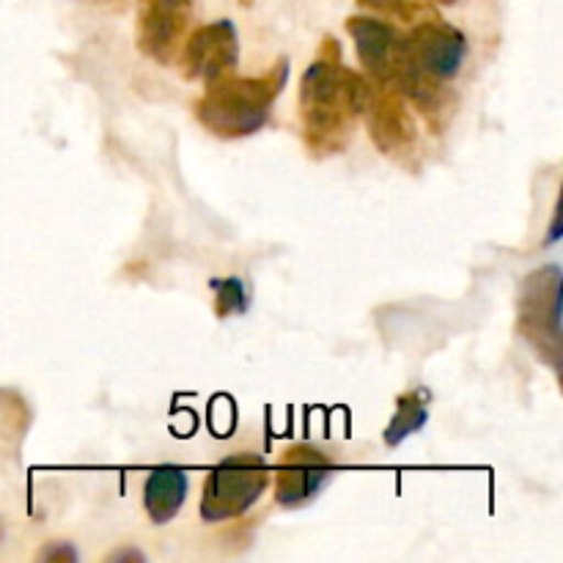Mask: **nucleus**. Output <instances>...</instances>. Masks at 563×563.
<instances>
[{
  "label": "nucleus",
  "mask_w": 563,
  "mask_h": 563,
  "mask_svg": "<svg viewBox=\"0 0 563 563\" xmlns=\"http://www.w3.org/2000/svg\"><path fill=\"white\" fill-rule=\"evenodd\" d=\"M341 55H319L300 80L302 141L313 157L346 148L357 115L374 93V82L341 66Z\"/></svg>",
  "instance_id": "1"
},
{
  "label": "nucleus",
  "mask_w": 563,
  "mask_h": 563,
  "mask_svg": "<svg viewBox=\"0 0 563 563\" xmlns=\"http://www.w3.org/2000/svg\"><path fill=\"white\" fill-rule=\"evenodd\" d=\"M286 80H289L286 58H278V64L269 66L267 75L262 77H240L234 71H225L207 82V91L201 99H196L192 113L201 121L203 130L223 141L256 135L269 121L275 99L284 93Z\"/></svg>",
  "instance_id": "2"
},
{
  "label": "nucleus",
  "mask_w": 563,
  "mask_h": 563,
  "mask_svg": "<svg viewBox=\"0 0 563 563\" xmlns=\"http://www.w3.org/2000/svg\"><path fill=\"white\" fill-rule=\"evenodd\" d=\"M269 484V465L262 454L225 456L209 471L201 495V520L225 522L245 515Z\"/></svg>",
  "instance_id": "3"
},
{
  "label": "nucleus",
  "mask_w": 563,
  "mask_h": 563,
  "mask_svg": "<svg viewBox=\"0 0 563 563\" xmlns=\"http://www.w3.org/2000/svg\"><path fill=\"white\" fill-rule=\"evenodd\" d=\"M517 330L544 363L561 372V267L548 264L526 278L520 289Z\"/></svg>",
  "instance_id": "4"
},
{
  "label": "nucleus",
  "mask_w": 563,
  "mask_h": 563,
  "mask_svg": "<svg viewBox=\"0 0 563 563\" xmlns=\"http://www.w3.org/2000/svg\"><path fill=\"white\" fill-rule=\"evenodd\" d=\"M192 22V0H137L135 44L143 58L168 66L179 58Z\"/></svg>",
  "instance_id": "5"
},
{
  "label": "nucleus",
  "mask_w": 563,
  "mask_h": 563,
  "mask_svg": "<svg viewBox=\"0 0 563 563\" xmlns=\"http://www.w3.org/2000/svg\"><path fill=\"white\" fill-rule=\"evenodd\" d=\"M467 38L460 27L443 20H427L405 36V55L410 69L434 82L454 80L467 58Z\"/></svg>",
  "instance_id": "6"
},
{
  "label": "nucleus",
  "mask_w": 563,
  "mask_h": 563,
  "mask_svg": "<svg viewBox=\"0 0 563 563\" xmlns=\"http://www.w3.org/2000/svg\"><path fill=\"white\" fill-rule=\"evenodd\" d=\"M346 33L355 42L357 58H361L368 80H374V86L394 88L396 91V86H399L407 71L405 36L394 25L368 14L350 16Z\"/></svg>",
  "instance_id": "7"
},
{
  "label": "nucleus",
  "mask_w": 563,
  "mask_h": 563,
  "mask_svg": "<svg viewBox=\"0 0 563 563\" xmlns=\"http://www.w3.org/2000/svg\"><path fill=\"white\" fill-rule=\"evenodd\" d=\"M335 476V465L328 454L306 443L284 451L275 471V504L284 509H302L311 504Z\"/></svg>",
  "instance_id": "8"
},
{
  "label": "nucleus",
  "mask_w": 563,
  "mask_h": 563,
  "mask_svg": "<svg viewBox=\"0 0 563 563\" xmlns=\"http://www.w3.org/2000/svg\"><path fill=\"white\" fill-rule=\"evenodd\" d=\"M181 75L185 80H203L212 82L214 77L236 69L240 58V36L236 25L231 20H218L201 25L187 36L181 44Z\"/></svg>",
  "instance_id": "9"
},
{
  "label": "nucleus",
  "mask_w": 563,
  "mask_h": 563,
  "mask_svg": "<svg viewBox=\"0 0 563 563\" xmlns=\"http://www.w3.org/2000/svg\"><path fill=\"white\" fill-rule=\"evenodd\" d=\"M363 115H368V132H372V141L377 143L383 154L399 157V154L410 152L416 146V121H412L405 97L394 88H374Z\"/></svg>",
  "instance_id": "10"
},
{
  "label": "nucleus",
  "mask_w": 563,
  "mask_h": 563,
  "mask_svg": "<svg viewBox=\"0 0 563 563\" xmlns=\"http://www.w3.org/2000/svg\"><path fill=\"white\" fill-rule=\"evenodd\" d=\"M187 489H190V476L179 465H159L154 467L143 484V509L154 526H165L179 515L185 506Z\"/></svg>",
  "instance_id": "11"
},
{
  "label": "nucleus",
  "mask_w": 563,
  "mask_h": 563,
  "mask_svg": "<svg viewBox=\"0 0 563 563\" xmlns=\"http://www.w3.org/2000/svg\"><path fill=\"white\" fill-rule=\"evenodd\" d=\"M429 421V390L416 388L407 390L396 399V412L390 418V423L385 427V445L390 449H399L407 438L421 432Z\"/></svg>",
  "instance_id": "12"
},
{
  "label": "nucleus",
  "mask_w": 563,
  "mask_h": 563,
  "mask_svg": "<svg viewBox=\"0 0 563 563\" xmlns=\"http://www.w3.org/2000/svg\"><path fill=\"white\" fill-rule=\"evenodd\" d=\"M209 289L214 291V311L218 319L234 317L247 308V291L240 278H223V280H209Z\"/></svg>",
  "instance_id": "13"
},
{
  "label": "nucleus",
  "mask_w": 563,
  "mask_h": 563,
  "mask_svg": "<svg viewBox=\"0 0 563 563\" xmlns=\"http://www.w3.org/2000/svg\"><path fill=\"white\" fill-rule=\"evenodd\" d=\"M361 9L377 11V14L399 16V20H416L418 14H429V5L421 0H357Z\"/></svg>",
  "instance_id": "14"
},
{
  "label": "nucleus",
  "mask_w": 563,
  "mask_h": 563,
  "mask_svg": "<svg viewBox=\"0 0 563 563\" xmlns=\"http://www.w3.org/2000/svg\"><path fill=\"white\" fill-rule=\"evenodd\" d=\"M44 561H75L77 553L71 544H49L47 550L42 553Z\"/></svg>",
  "instance_id": "15"
},
{
  "label": "nucleus",
  "mask_w": 563,
  "mask_h": 563,
  "mask_svg": "<svg viewBox=\"0 0 563 563\" xmlns=\"http://www.w3.org/2000/svg\"><path fill=\"white\" fill-rule=\"evenodd\" d=\"M110 561H143V555L135 550H119V553L110 555Z\"/></svg>",
  "instance_id": "16"
},
{
  "label": "nucleus",
  "mask_w": 563,
  "mask_h": 563,
  "mask_svg": "<svg viewBox=\"0 0 563 563\" xmlns=\"http://www.w3.org/2000/svg\"><path fill=\"white\" fill-rule=\"evenodd\" d=\"M429 3H440V5H454L456 0H429Z\"/></svg>",
  "instance_id": "17"
}]
</instances>
